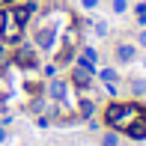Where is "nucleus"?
Returning <instances> with one entry per match:
<instances>
[{
	"label": "nucleus",
	"instance_id": "nucleus-1",
	"mask_svg": "<svg viewBox=\"0 0 146 146\" xmlns=\"http://www.w3.org/2000/svg\"><path fill=\"white\" fill-rule=\"evenodd\" d=\"M104 119H108L110 125H113L116 131H128L134 122H140V119H146V110L140 108V104L134 102H122V104H110L108 113H104Z\"/></svg>",
	"mask_w": 146,
	"mask_h": 146
},
{
	"label": "nucleus",
	"instance_id": "nucleus-2",
	"mask_svg": "<svg viewBox=\"0 0 146 146\" xmlns=\"http://www.w3.org/2000/svg\"><path fill=\"white\" fill-rule=\"evenodd\" d=\"M0 36L6 45H18L24 36V24L15 18V9H0Z\"/></svg>",
	"mask_w": 146,
	"mask_h": 146
},
{
	"label": "nucleus",
	"instance_id": "nucleus-3",
	"mask_svg": "<svg viewBox=\"0 0 146 146\" xmlns=\"http://www.w3.org/2000/svg\"><path fill=\"white\" fill-rule=\"evenodd\" d=\"M15 60H18V66H27V69H33V66H36V51H33V48H21Z\"/></svg>",
	"mask_w": 146,
	"mask_h": 146
},
{
	"label": "nucleus",
	"instance_id": "nucleus-4",
	"mask_svg": "<svg viewBox=\"0 0 146 146\" xmlns=\"http://www.w3.org/2000/svg\"><path fill=\"white\" fill-rule=\"evenodd\" d=\"M90 75H92V72L81 69V66H75V75H72V81H75V87H90Z\"/></svg>",
	"mask_w": 146,
	"mask_h": 146
},
{
	"label": "nucleus",
	"instance_id": "nucleus-5",
	"mask_svg": "<svg viewBox=\"0 0 146 146\" xmlns=\"http://www.w3.org/2000/svg\"><path fill=\"white\" fill-rule=\"evenodd\" d=\"M134 57H137V51L131 48V45H119V48H116V60H119V63H131Z\"/></svg>",
	"mask_w": 146,
	"mask_h": 146
},
{
	"label": "nucleus",
	"instance_id": "nucleus-6",
	"mask_svg": "<svg viewBox=\"0 0 146 146\" xmlns=\"http://www.w3.org/2000/svg\"><path fill=\"white\" fill-rule=\"evenodd\" d=\"M36 42H39V48H51V45H54V30H51V27H45V30H39V36H36Z\"/></svg>",
	"mask_w": 146,
	"mask_h": 146
},
{
	"label": "nucleus",
	"instance_id": "nucleus-7",
	"mask_svg": "<svg viewBox=\"0 0 146 146\" xmlns=\"http://www.w3.org/2000/svg\"><path fill=\"white\" fill-rule=\"evenodd\" d=\"M125 134H131L134 140H143V137H146V119H140V122H134V125H131L128 131H125Z\"/></svg>",
	"mask_w": 146,
	"mask_h": 146
},
{
	"label": "nucleus",
	"instance_id": "nucleus-8",
	"mask_svg": "<svg viewBox=\"0 0 146 146\" xmlns=\"http://www.w3.org/2000/svg\"><path fill=\"white\" fill-rule=\"evenodd\" d=\"M51 96H54V98H66V84L54 81V84H51Z\"/></svg>",
	"mask_w": 146,
	"mask_h": 146
},
{
	"label": "nucleus",
	"instance_id": "nucleus-9",
	"mask_svg": "<svg viewBox=\"0 0 146 146\" xmlns=\"http://www.w3.org/2000/svg\"><path fill=\"white\" fill-rule=\"evenodd\" d=\"M98 78L108 81V84H113V81H116V72H113V69H102V72H98Z\"/></svg>",
	"mask_w": 146,
	"mask_h": 146
},
{
	"label": "nucleus",
	"instance_id": "nucleus-10",
	"mask_svg": "<svg viewBox=\"0 0 146 146\" xmlns=\"http://www.w3.org/2000/svg\"><path fill=\"white\" fill-rule=\"evenodd\" d=\"M137 21L146 24V0H143V3H137Z\"/></svg>",
	"mask_w": 146,
	"mask_h": 146
},
{
	"label": "nucleus",
	"instance_id": "nucleus-11",
	"mask_svg": "<svg viewBox=\"0 0 146 146\" xmlns=\"http://www.w3.org/2000/svg\"><path fill=\"white\" fill-rule=\"evenodd\" d=\"M128 9V0H113V12H125Z\"/></svg>",
	"mask_w": 146,
	"mask_h": 146
},
{
	"label": "nucleus",
	"instance_id": "nucleus-12",
	"mask_svg": "<svg viewBox=\"0 0 146 146\" xmlns=\"http://www.w3.org/2000/svg\"><path fill=\"white\" fill-rule=\"evenodd\" d=\"M81 110H84V116H90L92 113V102H81Z\"/></svg>",
	"mask_w": 146,
	"mask_h": 146
},
{
	"label": "nucleus",
	"instance_id": "nucleus-13",
	"mask_svg": "<svg viewBox=\"0 0 146 146\" xmlns=\"http://www.w3.org/2000/svg\"><path fill=\"white\" fill-rule=\"evenodd\" d=\"M104 146H116V134H108V137H104Z\"/></svg>",
	"mask_w": 146,
	"mask_h": 146
},
{
	"label": "nucleus",
	"instance_id": "nucleus-14",
	"mask_svg": "<svg viewBox=\"0 0 146 146\" xmlns=\"http://www.w3.org/2000/svg\"><path fill=\"white\" fill-rule=\"evenodd\" d=\"M134 92H146V84L143 81H134Z\"/></svg>",
	"mask_w": 146,
	"mask_h": 146
},
{
	"label": "nucleus",
	"instance_id": "nucleus-15",
	"mask_svg": "<svg viewBox=\"0 0 146 146\" xmlns=\"http://www.w3.org/2000/svg\"><path fill=\"white\" fill-rule=\"evenodd\" d=\"M137 42H140V45H143V48H146V30L140 33V36H137Z\"/></svg>",
	"mask_w": 146,
	"mask_h": 146
},
{
	"label": "nucleus",
	"instance_id": "nucleus-16",
	"mask_svg": "<svg viewBox=\"0 0 146 146\" xmlns=\"http://www.w3.org/2000/svg\"><path fill=\"white\" fill-rule=\"evenodd\" d=\"M96 3H98V0H84V6H87V9H92Z\"/></svg>",
	"mask_w": 146,
	"mask_h": 146
},
{
	"label": "nucleus",
	"instance_id": "nucleus-17",
	"mask_svg": "<svg viewBox=\"0 0 146 146\" xmlns=\"http://www.w3.org/2000/svg\"><path fill=\"white\" fill-rule=\"evenodd\" d=\"M3 140H6V131H3V128H0V143H3Z\"/></svg>",
	"mask_w": 146,
	"mask_h": 146
}]
</instances>
